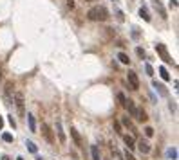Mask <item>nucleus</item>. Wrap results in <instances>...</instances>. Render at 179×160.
<instances>
[{
    "mask_svg": "<svg viewBox=\"0 0 179 160\" xmlns=\"http://www.w3.org/2000/svg\"><path fill=\"white\" fill-rule=\"evenodd\" d=\"M85 2H94V0H85Z\"/></svg>",
    "mask_w": 179,
    "mask_h": 160,
    "instance_id": "36",
    "label": "nucleus"
},
{
    "mask_svg": "<svg viewBox=\"0 0 179 160\" xmlns=\"http://www.w3.org/2000/svg\"><path fill=\"white\" fill-rule=\"evenodd\" d=\"M145 72H147L148 76H154V68H152V65H148V63H145Z\"/></svg>",
    "mask_w": 179,
    "mask_h": 160,
    "instance_id": "22",
    "label": "nucleus"
},
{
    "mask_svg": "<svg viewBox=\"0 0 179 160\" xmlns=\"http://www.w3.org/2000/svg\"><path fill=\"white\" fill-rule=\"evenodd\" d=\"M0 79H2V72H0Z\"/></svg>",
    "mask_w": 179,
    "mask_h": 160,
    "instance_id": "37",
    "label": "nucleus"
},
{
    "mask_svg": "<svg viewBox=\"0 0 179 160\" xmlns=\"http://www.w3.org/2000/svg\"><path fill=\"white\" fill-rule=\"evenodd\" d=\"M27 122H29V130L33 133H36V121H34V115L33 113H27Z\"/></svg>",
    "mask_w": 179,
    "mask_h": 160,
    "instance_id": "14",
    "label": "nucleus"
},
{
    "mask_svg": "<svg viewBox=\"0 0 179 160\" xmlns=\"http://www.w3.org/2000/svg\"><path fill=\"white\" fill-rule=\"evenodd\" d=\"M2 160H11V158H9L7 155H2Z\"/></svg>",
    "mask_w": 179,
    "mask_h": 160,
    "instance_id": "34",
    "label": "nucleus"
},
{
    "mask_svg": "<svg viewBox=\"0 0 179 160\" xmlns=\"http://www.w3.org/2000/svg\"><path fill=\"white\" fill-rule=\"evenodd\" d=\"M138 149H139V151H141L143 155H148L152 148H150V144H148V140H143V139H141V140L138 142Z\"/></svg>",
    "mask_w": 179,
    "mask_h": 160,
    "instance_id": "9",
    "label": "nucleus"
},
{
    "mask_svg": "<svg viewBox=\"0 0 179 160\" xmlns=\"http://www.w3.org/2000/svg\"><path fill=\"white\" fill-rule=\"evenodd\" d=\"M16 160H24V158H22V156H18V158H16Z\"/></svg>",
    "mask_w": 179,
    "mask_h": 160,
    "instance_id": "35",
    "label": "nucleus"
},
{
    "mask_svg": "<svg viewBox=\"0 0 179 160\" xmlns=\"http://www.w3.org/2000/svg\"><path fill=\"white\" fill-rule=\"evenodd\" d=\"M121 122H123V126H125V128H128L130 131L136 133V128H134V124H132V121H130L128 117H123V121H121Z\"/></svg>",
    "mask_w": 179,
    "mask_h": 160,
    "instance_id": "16",
    "label": "nucleus"
},
{
    "mask_svg": "<svg viewBox=\"0 0 179 160\" xmlns=\"http://www.w3.org/2000/svg\"><path fill=\"white\" fill-rule=\"evenodd\" d=\"M71 137L74 139V144L78 146V148H83V142H81V137H80V133L76 131V128H71Z\"/></svg>",
    "mask_w": 179,
    "mask_h": 160,
    "instance_id": "12",
    "label": "nucleus"
},
{
    "mask_svg": "<svg viewBox=\"0 0 179 160\" xmlns=\"http://www.w3.org/2000/svg\"><path fill=\"white\" fill-rule=\"evenodd\" d=\"M2 139H4V142H13V135L11 133H4Z\"/></svg>",
    "mask_w": 179,
    "mask_h": 160,
    "instance_id": "23",
    "label": "nucleus"
},
{
    "mask_svg": "<svg viewBox=\"0 0 179 160\" xmlns=\"http://www.w3.org/2000/svg\"><path fill=\"white\" fill-rule=\"evenodd\" d=\"M118 99H120L121 103H125V96H123V94H118Z\"/></svg>",
    "mask_w": 179,
    "mask_h": 160,
    "instance_id": "32",
    "label": "nucleus"
},
{
    "mask_svg": "<svg viewBox=\"0 0 179 160\" xmlns=\"http://www.w3.org/2000/svg\"><path fill=\"white\" fill-rule=\"evenodd\" d=\"M114 2H116V0H114Z\"/></svg>",
    "mask_w": 179,
    "mask_h": 160,
    "instance_id": "38",
    "label": "nucleus"
},
{
    "mask_svg": "<svg viewBox=\"0 0 179 160\" xmlns=\"http://www.w3.org/2000/svg\"><path fill=\"white\" fill-rule=\"evenodd\" d=\"M156 52L161 56V59H163L165 63H174V61H172V56L168 54V49L165 47L163 43H158V45H156Z\"/></svg>",
    "mask_w": 179,
    "mask_h": 160,
    "instance_id": "3",
    "label": "nucleus"
},
{
    "mask_svg": "<svg viewBox=\"0 0 179 160\" xmlns=\"http://www.w3.org/2000/svg\"><path fill=\"white\" fill-rule=\"evenodd\" d=\"M147 119H148V117H147V113H145V111L141 110V111H139V117H138V121H141V122H145Z\"/></svg>",
    "mask_w": 179,
    "mask_h": 160,
    "instance_id": "24",
    "label": "nucleus"
},
{
    "mask_svg": "<svg viewBox=\"0 0 179 160\" xmlns=\"http://www.w3.org/2000/svg\"><path fill=\"white\" fill-rule=\"evenodd\" d=\"M13 103H15V106H16L18 115H20V117H26V97H24V94H22V92H15Z\"/></svg>",
    "mask_w": 179,
    "mask_h": 160,
    "instance_id": "2",
    "label": "nucleus"
},
{
    "mask_svg": "<svg viewBox=\"0 0 179 160\" xmlns=\"http://www.w3.org/2000/svg\"><path fill=\"white\" fill-rule=\"evenodd\" d=\"M159 76L165 79V81H170V74H168V70L165 67H159Z\"/></svg>",
    "mask_w": 179,
    "mask_h": 160,
    "instance_id": "19",
    "label": "nucleus"
},
{
    "mask_svg": "<svg viewBox=\"0 0 179 160\" xmlns=\"http://www.w3.org/2000/svg\"><path fill=\"white\" fill-rule=\"evenodd\" d=\"M125 160H136V158H134V155H130V153H128V149L125 151Z\"/></svg>",
    "mask_w": 179,
    "mask_h": 160,
    "instance_id": "27",
    "label": "nucleus"
},
{
    "mask_svg": "<svg viewBox=\"0 0 179 160\" xmlns=\"http://www.w3.org/2000/svg\"><path fill=\"white\" fill-rule=\"evenodd\" d=\"M67 7H69V9H74V0H67Z\"/></svg>",
    "mask_w": 179,
    "mask_h": 160,
    "instance_id": "29",
    "label": "nucleus"
},
{
    "mask_svg": "<svg viewBox=\"0 0 179 160\" xmlns=\"http://www.w3.org/2000/svg\"><path fill=\"white\" fill-rule=\"evenodd\" d=\"M4 128V117H0V130Z\"/></svg>",
    "mask_w": 179,
    "mask_h": 160,
    "instance_id": "33",
    "label": "nucleus"
},
{
    "mask_svg": "<svg viewBox=\"0 0 179 160\" xmlns=\"http://www.w3.org/2000/svg\"><path fill=\"white\" fill-rule=\"evenodd\" d=\"M56 133H58V140L62 144H65V133H63V128H62V121L60 119L56 121Z\"/></svg>",
    "mask_w": 179,
    "mask_h": 160,
    "instance_id": "11",
    "label": "nucleus"
},
{
    "mask_svg": "<svg viewBox=\"0 0 179 160\" xmlns=\"http://www.w3.org/2000/svg\"><path fill=\"white\" fill-rule=\"evenodd\" d=\"M123 140H125V144L128 146V149H134V148H136V140H134L132 135H123Z\"/></svg>",
    "mask_w": 179,
    "mask_h": 160,
    "instance_id": "13",
    "label": "nucleus"
},
{
    "mask_svg": "<svg viewBox=\"0 0 179 160\" xmlns=\"http://www.w3.org/2000/svg\"><path fill=\"white\" fill-rule=\"evenodd\" d=\"M9 124H11L13 128H16V122H15V119H13V115H9Z\"/></svg>",
    "mask_w": 179,
    "mask_h": 160,
    "instance_id": "30",
    "label": "nucleus"
},
{
    "mask_svg": "<svg viewBox=\"0 0 179 160\" xmlns=\"http://www.w3.org/2000/svg\"><path fill=\"white\" fill-rule=\"evenodd\" d=\"M107 160H109V158H107Z\"/></svg>",
    "mask_w": 179,
    "mask_h": 160,
    "instance_id": "39",
    "label": "nucleus"
},
{
    "mask_svg": "<svg viewBox=\"0 0 179 160\" xmlns=\"http://www.w3.org/2000/svg\"><path fill=\"white\" fill-rule=\"evenodd\" d=\"M152 86L156 88V92H158L159 96H163V97H168V90H167V86H165L163 83H158V81H152Z\"/></svg>",
    "mask_w": 179,
    "mask_h": 160,
    "instance_id": "7",
    "label": "nucleus"
},
{
    "mask_svg": "<svg viewBox=\"0 0 179 160\" xmlns=\"http://www.w3.org/2000/svg\"><path fill=\"white\" fill-rule=\"evenodd\" d=\"M118 59H120L123 65H128V63H130V58H128L125 52H118Z\"/></svg>",
    "mask_w": 179,
    "mask_h": 160,
    "instance_id": "18",
    "label": "nucleus"
},
{
    "mask_svg": "<svg viewBox=\"0 0 179 160\" xmlns=\"http://www.w3.org/2000/svg\"><path fill=\"white\" fill-rule=\"evenodd\" d=\"M114 130H118V131H120V130H121V124H120V122H118V121H114Z\"/></svg>",
    "mask_w": 179,
    "mask_h": 160,
    "instance_id": "31",
    "label": "nucleus"
},
{
    "mask_svg": "<svg viewBox=\"0 0 179 160\" xmlns=\"http://www.w3.org/2000/svg\"><path fill=\"white\" fill-rule=\"evenodd\" d=\"M167 156L172 158V160H177V149H175V148H170V149L167 151Z\"/></svg>",
    "mask_w": 179,
    "mask_h": 160,
    "instance_id": "21",
    "label": "nucleus"
},
{
    "mask_svg": "<svg viewBox=\"0 0 179 160\" xmlns=\"http://www.w3.org/2000/svg\"><path fill=\"white\" fill-rule=\"evenodd\" d=\"M26 146H27V149H29L31 153H36V151H38V148H36V144H34L33 140H26Z\"/></svg>",
    "mask_w": 179,
    "mask_h": 160,
    "instance_id": "20",
    "label": "nucleus"
},
{
    "mask_svg": "<svg viewBox=\"0 0 179 160\" xmlns=\"http://www.w3.org/2000/svg\"><path fill=\"white\" fill-rule=\"evenodd\" d=\"M42 135H43V139H45L49 144H53V142H54V135H53V130H51V128H49V124H45V122L42 124Z\"/></svg>",
    "mask_w": 179,
    "mask_h": 160,
    "instance_id": "6",
    "label": "nucleus"
},
{
    "mask_svg": "<svg viewBox=\"0 0 179 160\" xmlns=\"http://www.w3.org/2000/svg\"><path fill=\"white\" fill-rule=\"evenodd\" d=\"M91 155H92V160H101L100 148H98V146H91Z\"/></svg>",
    "mask_w": 179,
    "mask_h": 160,
    "instance_id": "15",
    "label": "nucleus"
},
{
    "mask_svg": "<svg viewBox=\"0 0 179 160\" xmlns=\"http://www.w3.org/2000/svg\"><path fill=\"white\" fill-rule=\"evenodd\" d=\"M87 18L92 20V22H105L109 18V11L103 6H94L87 11Z\"/></svg>",
    "mask_w": 179,
    "mask_h": 160,
    "instance_id": "1",
    "label": "nucleus"
},
{
    "mask_svg": "<svg viewBox=\"0 0 179 160\" xmlns=\"http://www.w3.org/2000/svg\"><path fill=\"white\" fill-rule=\"evenodd\" d=\"M123 106L128 110V113H130V115L132 117H139V111H141V108H138L136 104H134V101H130V99H125V103H123Z\"/></svg>",
    "mask_w": 179,
    "mask_h": 160,
    "instance_id": "4",
    "label": "nucleus"
},
{
    "mask_svg": "<svg viewBox=\"0 0 179 160\" xmlns=\"http://www.w3.org/2000/svg\"><path fill=\"white\" fill-rule=\"evenodd\" d=\"M139 16H141V18H143L145 22H150V20H152V16H150V13H148V11H147L145 7H141V9H139Z\"/></svg>",
    "mask_w": 179,
    "mask_h": 160,
    "instance_id": "17",
    "label": "nucleus"
},
{
    "mask_svg": "<svg viewBox=\"0 0 179 160\" xmlns=\"http://www.w3.org/2000/svg\"><path fill=\"white\" fill-rule=\"evenodd\" d=\"M136 54H138L139 58H145V51H143L141 47H138V49H136Z\"/></svg>",
    "mask_w": 179,
    "mask_h": 160,
    "instance_id": "26",
    "label": "nucleus"
},
{
    "mask_svg": "<svg viewBox=\"0 0 179 160\" xmlns=\"http://www.w3.org/2000/svg\"><path fill=\"white\" fill-rule=\"evenodd\" d=\"M168 6H170L172 9H175V7H177V0H168Z\"/></svg>",
    "mask_w": 179,
    "mask_h": 160,
    "instance_id": "28",
    "label": "nucleus"
},
{
    "mask_svg": "<svg viewBox=\"0 0 179 160\" xmlns=\"http://www.w3.org/2000/svg\"><path fill=\"white\" fill-rule=\"evenodd\" d=\"M4 94L9 101H13V96H15V83L13 81H7L6 83V88H4Z\"/></svg>",
    "mask_w": 179,
    "mask_h": 160,
    "instance_id": "8",
    "label": "nucleus"
},
{
    "mask_svg": "<svg viewBox=\"0 0 179 160\" xmlns=\"http://www.w3.org/2000/svg\"><path fill=\"white\" fill-rule=\"evenodd\" d=\"M127 81H128L130 90H139V79H138V76H136V72L128 70V74H127Z\"/></svg>",
    "mask_w": 179,
    "mask_h": 160,
    "instance_id": "5",
    "label": "nucleus"
},
{
    "mask_svg": "<svg viewBox=\"0 0 179 160\" xmlns=\"http://www.w3.org/2000/svg\"><path fill=\"white\" fill-rule=\"evenodd\" d=\"M152 6H154V9H156V11L159 13V16H161V18H167V11H165V7H163V4L159 2V0H154Z\"/></svg>",
    "mask_w": 179,
    "mask_h": 160,
    "instance_id": "10",
    "label": "nucleus"
},
{
    "mask_svg": "<svg viewBox=\"0 0 179 160\" xmlns=\"http://www.w3.org/2000/svg\"><path fill=\"white\" fill-rule=\"evenodd\" d=\"M145 135H147V137H152V135H154V128L147 126V128H145Z\"/></svg>",
    "mask_w": 179,
    "mask_h": 160,
    "instance_id": "25",
    "label": "nucleus"
}]
</instances>
